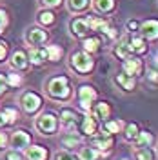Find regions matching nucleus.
Listing matches in <instances>:
<instances>
[{
  "label": "nucleus",
  "mask_w": 158,
  "mask_h": 160,
  "mask_svg": "<svg viewBox=\"0 0 158 160\" xmlns=\"http://www.w3.org/2000/svg\"><path fill=\"white\" fill-rule=\"evenodd\" d=\"M124 126H126V122L124 120H120V118H116V120H106L104 122V129L107 131V133H111V135H116V133H122L124 131Z\"/></svg>",
  "instance_id": "obj_25"
},
{
  "label": "nucleus",
  "mask_w": 158,
  "mask_h": 160,
  "mask_svg": "<svg viewBox=\"0 0 158 160\" xmlns=\"http://www.w3.org/2000/svg\"><path fill=\"white\" fill-rule=\"evenodd\" d=\"M133 144H135V148H151L155 144V135L147 129L138 131V135H136V138L133 140Z\"/></svg>",
  "instance_id": "obj_22"
},
{
  "label": "nucleus",
  "mask_w": 158,
  "mask_h": 160,
  "mask_svg": "<svg viewBox=\"0 0 158 160\" xmlns=\"http://www.w3.org/2000/svg\"><path fill=\"white\" fill-rule=\"evenodd\" d=\"M78 131L86 137H93L96 131H98V122L93 118L89 113H84V117L80 118V124H78Z\"/></svg>",
  "instance_id": "obj_14"
},
{
  "label": "nucleus",
  "mask_w": 158,
  "mask_h": 160,
  "mask_svg": "<svg viewBox=\"0 0 158 160\" xmlns=\"http://www.w3.org/2000/svg\"><path fill=\"white\" fill-rule=\"evenodd\" d=\"M86 22L89 26V31H96V33H104L111 26V22L104 17H86Z\"/></svg>",
  "instance_id": "obj_20"
},
{
  "label": "nucleus",
  "mask_w": 158,
  "mask_h": 160,
  "mask_svg": "<svg viewBox=\"0 0 158 160\" xmlns=\"http://www.w3.org/2000/svg\"><path fill=\"white\" fill-rule=\"evenodd\" d=\"M27 58H29L31 66L40 68V66H44L47 62V51H46V48H42V46H33L29 49V53H27Z\"/></svg>",
  "instance_id": "obj_15"
},
{
  "label": "nucleus",
  "mask_w": 158,
  "mask_h": 160,
  "mask_svg": "<svg viewBox=\"0 0 158 160\" xmlns=\"http://www.w3.org/2000/svg\"><path fill=\"white\" fill-rule=\"evenodd\" d=\"M122 71L126 75H131V77H138V75H142V71H144V62L131 55V57L122 60Z\"/></svg>",
  "instance_id": "obj_10"
},
{
  "label": "nucleus",
  "mask_w": 158,
  "mask_h": 160,
  "mask_svg": "<svg viewBox=\"0 0 158 160\" xmlns=\"http://www.w3.org/2000/svg\"><path fill=\"white\" fill-rule=\"evenodd\" d=\"M67 6L73 13H80L91 6V0H67Z\"/></svg>",
  "instance_id": "obj_32"
},
{
  "label": "nucleus",
  "mask_w": 158,
  "mask_h": 160,
  "mask_svg": "<svg viewBox=\"0 0 158 160\" xmlns=\"http://www.w3.org/2000/svg\"><path fill=\"white\" fill-rule=\"evenodd\" d=\"M115 8H116V0H95V9L104 13V15L113 13Z\"/></svg>",
  "instance_id": "obj_26"
},
{
  "label": "nucleus",
  "mask_w": 158,
  "mask_h": 160,
  "mask_svg": "<svg viewBox=\"0 0 158 160\" xmlns=\"http://www.w3.org/2000/svg\"><path fill=\"white\" fill-rule=\"evenodd\" d=\"M46 89H47L49 98L58 100V102H66V100H69L71 95H73L71 82H69V78L64 77V75H60V77H53V78L47 82Z\"/></svg>",
  "instance_id": "obj_1"
},
{
  "label": "nucleus",
  "mask_w": 158,
  "mask_h": 160,
  "mask_svg": "<svg viewBox=\"0 0 158 160\" xmlns=\"http://www.w3.org/2000/svg\"><path fill=\"white\" fill-rule=\"evenodd\" d=\"M89 115H91L93 118L96 120V122H106V120L111 117V106H109V102H106V100H102V102H96V104L93 102Z\"/></svg>",
  "instance_id": "obj_11"
},
{
  "label": "nucleus",
  "mask_w": 158,
  "mask_h": 160,
  "mask_svg": "<svg viewBox=\"0 0 158 160\" xmlns=\"http://www.w3.org/2000/svg\"><path fill=\"white\" fill-rule=\"evenodd\" d=\"M6 80H7V86H11V88H20L22 86V75H18V73H9L6 77Z\"/></svg>",
  "instance_id": "obj_35"
},
{
  "label": "nucleus",
  "mask_w": 158,
  "mask_h": 160,
  "mask_svg": "<svg viewBox=\"0 0 158 160\" xmlns=\"http://www.w3.org/2000/svg\"><path fill=\"white\" fill-rule=\"evenodd\" d=\"M69 28H71V35L77 37V38H86L89 35V26L86 18H73L69 22Z\"/></svg>",
  "instance_id": "obj_17"
},
{
  "label": "nucleus",
  "mask_w": 158,
  "mask_h": 160,
  "mask_svg": "<svg viewBox=\"0 0 158 160\" xmlns=\"http://www.w3.org/2000/svg\"><path fill=\"white\" fill-rule=\"evenodd\" d=\"M6 126H9V124H7V118H6V115L0 111V128H6Z\"/></svg>",
  "instance_id": "obj_44"
},
{
  "label": "nucleus",
  "mask_w": 158,
  "mask_h": 160,
  "mask_svg": "<svg viewBox=\"0 0 158 160\" xmlns=\"http://www.w3.org/2000/svg\"><path fill=\"white\" fill-rule=\"evenodd\" d=\"M113 144H115V138H113V135L107 133V131H102V133L96 131V133L93 135V140H91V146H93L95 149H98L100 155H109Z\"/></svg>",
  "instance_id": "obj_5"
},
{
  "label": "nucleus",
  "mask_w": 158,
  "mask_h": 160,
  "mask_svg": "<svg viewBox=\"0 0 158 160\" xmlns=\"http://www.w3.org/2000/svg\"><path fill=\"white\" fill-rule=\"evenodd\" d=\"M46 51H47V60H51V62H58V60L64 57V49L60 48L58 44H51V46H47Z\"/></svg>",
  "instance_id": "obj_30"
},
{
  "label": "nucleus",
  "mask_w": 158,
  "mask_h": 160,
  "mask_svg": "<svg viewBox=\"0 0 158 160\" xmlns=\"http://www.w3.org/2000/svg\"><path fill=\"white\" fill-rule=\"evenodd\" d=\"M58 118H60V126L66 131H69V129H78L82 117H78V113L75 109H71V108H62Z\"/></svg>",
  "instance_id": "obj_7"
},
{
  "label": "nucleus",
  "mask_w": 158,
  "mask_h": 160,
  "mask_svg": "<svg viewBox=\"0 0 158 160\" xmlns=\"http://www.w3.org/2000/svg\"><path fill=\"white\" fill-rule=\"evenodd\" d=\"M100 151L95 149L93 146H84L78 153V160H98Z\"/></svg>",
  "instance_id": "obj_27"
},
{
  "label": "nucleus",
  "mask_w": 158,
  "mask_h": 160,
  "mask_svg": "<svg viewBox=\"0 0 158 160\" xmlns=\"http://www.w3.org/2000/svg\"><path fill=\"white\" fill-rule=\"evenodd\" d=\"M77 97H78L80 109L84 111V113H89V111H91V106H93V102H95L96 97H98V93H96V89H95L93 86H89V84H82V86L78 88Z\"/></svg>",
  "instance_id": "obj_4"
},
{
  "label": "nucleus",
  "mask_w": 158,
  "mask_h": 160,
  "mask_svg": "<svg viewBox=\"0 0 158 160\" xmlns=\"http://www.w3.org/2000/svg\"><path fill=\"white\" fill-rule=\"evenodd\" d=\"M135 160H155V151L151 148H135Z\"/></svg>",
  "instance_id": "obj_31"
},
{
  "label": "nucleus",
  "mask_w": 158,
  "mask_h": 160,
  "mask_svg": "<svg viewBox=\"0 0 158 160\" xmlns=\"http://www.w3.org/2000/svg\"><path fill=\"white\" fill-rule=\"evenodd\" d=\"M9 144V137L4 133V131H0V151L2 149H6V146Z\"/></svg>",
  "instance_id": "obj_39"
},
{
  "label": "nucleus",
  "mask_w": 158,
  "mask_h": 160,
  "mask_svg": "<svg viewBox=\"0 0 158 160\" xmlns=\"http://www.w3.org/2000/svg\"><path fill=\"white\" fill-rule=\"evenodd\" d=\"M138 28H140V24L136 22V20H127V31L129 33H135V31H138Z\"/></svg>",
  "instance_id": "obj_42"
},
{
  "label": "nucleus",
  "mask_w": 158,
  "mask_h": 160,
  "mask_svg": "<svg viewBox=\"0 0 158 160\" xmlns=\"http://www.w3.org/2000/svg\"><path fill=\"white\" fill-rule=\"evenodd\" d=\"M7 57V44L4 40H0V62H4Z\"/></svg>",
  "instance_id": "obj_38"
},
{
  "label": "nucleus",
  "mask_w": 158,
  "mask_h": 160,
  "mask_svg": "<svg viewBox=\"0 0 158 160\" xmlns=\"http://www.w3.org/2000/svg\"><path fill=\"white\" fill-rule=\"evenodd\" d=\"M82 46H84V51H87V53H96L102 46V40H100V37H86V38H82Z\"/></svg>",
  "instance_id": "obj_24"
},
{
  "label": "nucleus",
  "mask_w": 158,
  "mask_h": 160,
  "mask_svg": "<svg viewBox=\"0 0 158 160\" xmlns=\"http://www.w3.org/2000/svg\"><path fill=\"white\" fill-rule=\"evenodd\" d=\"M11 68L17 71H26L29 68V58L26 55V51L17 49L13 55H11Z\"/></svg>",
  "instance_id": "obj_18"
},
{
  "label": "nucleus",
  "mask_w": 158,
  "mask_h": 160,
  "mask_svg": "<svg viewBox=\"0 0 158 160\" xmlns=\"http://www.w3.org/2000/svg\"><path fill=\"white\" fill-rule=\"evenodd\" d=\"M2 113L6 115V118H7V124H9V126H11V124H15V122L20 118V113H18L17 108H4Z\"/></svg>",
  "instance_id": "obj_33"
},
{
  "label": "nucleus",
  "mask_w": 158,
  "mask_h": 160,
  "mask_svg": "<svg viewBox=\"0 0 158 160\" xmlns=\"http://www.w3.org/2000/svg\"><path fill=\"white\" fill-rule=\"evenodd\" d=\"M35 128L42 133V135H55L57 129H58V117L55 115V113H42L37 122H35Z\"/></svg>",
  "instance_id": "obj_3"
},
{
  "label": "nucleus",
  "mask_w": 158,
  "mask_h": 160,
  "mask_svg": "<svg viewBox=\"0 0 158 160\" xmlns=\"http://www.w3.org/2000/svg\"><path fill=\"white\" fill-rule=\"evenodd\" d=\"M26 160H47V148H44V146H29V148H26Z\"/></svg>",
  "instance_id": "obj_21"
},
{
  "label": "nucleus",
  "mask_w": 158,
  "mask_h": 160,
  "mask_svg": "<svg viewBox=\"0 0 158 160\" xmlns=\"http://www.w3.org/2000/svg\"><path fill=\"white\" fill-rule=\"evenodd\" d=\"M7 24H9V17H7V13L4 9H0V33H4V29L7 28Z\"/></svg>",
  "instance_id": "obj_36"
},
{
  "label": "nucleus",
  "mask_w": 158,
  "mask_h": 160,
  "mask_svg": "<svg viewBox=\"0 0 158 160\" xmlns=\"http://www.w3.org/2000/svg\"><path fill=\"white\" fill-rule=\"evenodd\" d=\"M122 160H129V158H122Z\"/></svg>",
  "instance_id": "obj_46"
},
{
  "label": "nucleus",
  "mask_w": 158,
  "mask_h": 160,
  "mask_svg": "<svg viewBox=\"0 0 158 160\" xmlns=\"http://www.w3.org/2000/svg\"><path fill=\"white\" fill-rule=\"evenodd\" d=\"M42 2V6H46V8H57V6H60L64 0H40Z\"/></svg>",
  "instance_id": "obj_41"
},
{
  "label": "nucleus",
  "mask_w": 158,
  "mask_h": 160,
  "mask_svg": "<svg viewBox=\"0 0 158 160\" xmlns=\"http://www.w3.org/2000/svg\"><path fill=\"white\" fill-rule=\"evenodd\" d=\"M9 144L13 149L17 151H24L26 148L31 146V135L26 129H17L13 131V135L9 137Z\"/></svg>",
  "instance_id": "obj_8"
},
{
  "label": "nucleus",
  "mask_w": 158,
  "mask_h": 160,
  "mask_svg": "<svg viewBox=\"0 0 158 160\" xmlns=\"http://www.w3.org/2000/svg\"><path fill=\"white\" fill-rule=\"evenodd\" d=\"M37 20H38V24L42 26H46V28H49L55 24V13L49 9H42L38 11V15H37Z\"/></svg>",
  "instance_id": "obj_28"
},
{
  "label": "nucleus",
  "mask_w": 158,
  "mask_h": 160,
  "mask_svg": "<svg viewBox=\"0 0 158 160\" xmlns=\"http://www.w3.org/2000/svg\"><path fill=\"white\" fill-rule=\"evenodd\" d=\"M9 86H7V80H6V75H2L0 73V97L6 93V89H7Z\"/></svg>",
  "instance_id": "obj_40"
},
{
  "label": "nucleus",
  "mask_w": 158,
  "mask_h": 160,
  "mask_svg": "<svg viewBox=\"0 0 158 160\" xmlns=\"http://www.w3.org/2000/svg\"><path fill=\"white\" fill-rule=\"evenodd\" d=\"M115 82H116V84H118L124 91H133L135 88H136V80H135V77L126 75L124 71H122V73H118V75L115 77Z\"/></svg>",
  "instance_id": "obj_23"
},
{
  "label": "nucleus",
  "mask_w": 158,
  "mask_h": 160,
  "mask_svg": "<svg viewBox=\"0 0 158 160\" xmlns=\"http://www.w3.org/2000/svg\"><path fill=\"white\" fill-rule=\"evenodd\" d=\"M153 64H155V68L158 69V53L155 55V58H153Z\"/></svg>",
  "instance_id": "obj_45"
},
{
  "label": "nucleus",
  "mask_w": 158,
  "mask_h": 160,
  "mask_svg": "<svg viewBox=\"0 0 158 160\" xmlns=\"http://www.w3.org/2000/svg\"><path fill=\"white\" fill-rule=\"evenodd\" d=\"M69 66L73 71H77L78 75H82V77H86L87 73H91L93 71V68H95V60H93V57H91V53H87V51H75V53H71L69 57Z\"/></svg>",
  "instance_id": "obj_2"
},
{
  "label": "nucleus",
  "mask_w": 158,
  "mask_h": 160,
  "mask_svg": "<svg viewBox=\"0 0 158 160\" xmlns=\"http://www.w3.org/2000/svg\"><path fill=\"white\" fill-rule=\"evenodd\" d=\"M113 55H115L116 58H120V60L131 57V49H129V35H124V37L116 42V46L113 48Z\"/></svg>",
  "instance_id": "obj_19"
},
{
  "label": "nucleus",
  "mask_w": 158,
  "mask_h": 160,
  "mask_svg": "<svg viewBox=\"0 0 158 160\" xmlns=\"http://www.w3.org/2000/svg\"><path fill=\"white\" fill-rule=\"evenodd\" d=\"M147 78L153 80V82H158V69H147Z\"/></svg>",
  "instance_id": "obj_43"
},
{
  "label": "nucleus",
  "mask_w": 158,
  "mask_h": 160,
  "mask_svg": "<svg viewBox=\"0 0 158 160\" xmlns=\"http://www.w3.org/2000/svg\"><path fill=\"white\" fill-rule=\"evenodd\" d=\"M60 142H62V146L66 149L71 151V149H77V148H82L84 146V137L80 133H77V129H69L62 135Z\"/></svg>",
  "instance_id": "obj_9"
},
{
  "label": "nucleus",
  "mask_w": 158,
  "mask_h": 160,
  "mask_svg": "<svg viewBox=\"0 0 158 160\" xmlns=\"http://www.w3.org/2000/svg\"><path fill=\"white\" fill-rule=\"evenodd\" d=\"M55 160H78V155H75L69 149H62L55 153Z\"/></svg>",
  "instance_id": "obj_34"
},
{
  "label": "nucleus",
  "mask_w": 158,
  "mask_h": 160,
  "mask_svg": "<svg viewBox=\"0 0 158 160\" xmlns=\"http://www.w3.org/2000/svg\"><path fill=\"white\" fill-rule=\"evenodd\" d=\"M26 42L29 44V46H42V44H46L47 38H49V35H47V31L46 29H40V28H29V29L26 31Z\"/></svg>",
  "instance_id": "obj_12"
},
{
  "label": "nucleus",
  "mask_w": 158,
  "mask_h": 160,
  "mask_svg": "<svg viewBox=\"0 0 158 160\" xmlns=\"http://www.w3.org/2000/svg\"><path fill=\"white\" fill-rule=\"evenodd\" d=\"M138 33L142 38L146 40H156L158 38V20H146L138 28Z\"/></svg>",
  "instance_id": "obj_13"
},
{
  "label": "nucleus",
  "mask_w": 158,
  "mask_h": 160,
  "mask_svg": "<svg viewBox=\"0 0 158 160\" xmlns=\"http://www.w3.org/2000/svg\"><path fill=\"white\" fill-rule=\"evenodd\" d=\"M6 160H24V155L17 149H11L6 153Z\"/></svg>",
  "instance_id": "obj_37"
},
{
  "label": "nucleus",
  "mask_w": 158,
  "mask_h": 160,
  "mask_svg": "<svg viewBox=\"0 0 158 160\" xmlns=\"http://www.w3.org/2000/svg\"><path fill=\"white\" fill-rule=\"evenodd\" d=\"M129 49L131 55H146L147 53V40L140 35H129Z\"/></svg>",
  "instance_id": "obj_16"
},
{
  "label": "nucleus",
  "mask_w": 158,
  "mask_h": 160,
  "mask_svg": "<svg viewBox=\"0 0 158 160\" xmlns=\"http://www.w3.org/2000/svg\"><path fill=\"white\" fill-rule=\"evenodd\" d=\"M138 131H140V128H138V124L136 122H131V124H126L124 126V138L127 140V142H133V140L136 138V135H138Z\"/></svg>",
  "instance_id": "obj_29"
},
{
  "label": "nucleus",
  "mask_w": 158,
  "mask_h": 160,
  "mask_svg": "<svg viewBox=\"0 0 158 160\" xmlns=\"http://www.w3.org/2000/svg\"><path fill=\"white\" fill-rule=\"evenodd\" d=\"M20 106H22V109L26 111L27 115H35L42 108V97L38 93H35V91H26L20 97Z\"/></svg>",
  "instance_id": "obj_6"
}]
</instances>
